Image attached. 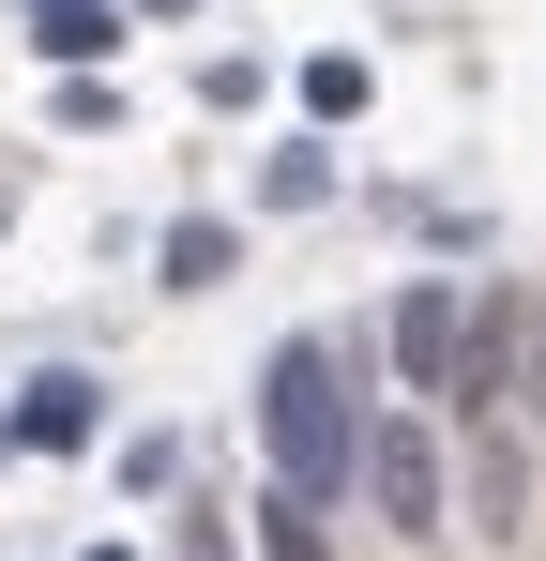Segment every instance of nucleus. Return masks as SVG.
I'll use <instances>...</instances> for the list:
<instances>
[{
  "label": "nucleus",
  "mask_w": 546,
  "mask_h": 561,
  "mask_svg": "<svg viewBox=\"0 0 546 561\" xmlns=\"http://www.w3.org/2000/svg\"><path fill=\"white\" fill-rule=\"evenodd\" d=\"M259 440H273V501H304V516H319V501L364 470V425H350V350H334V334H288V350L259 365Z\"/></svg>",
  "instance_id": "obj_1"
},
{
  "label": "nucleus",
  "mask_w": 546,
  "mask_h": 561,
  "mask_svg": "<svg viewBox=\"0 0 546 561\" xmlns=\"http://www.w3.org/2000/svg\"><path fill=\"white\" fill-rule=\"evenodd\" d=\"M364 501H379V516H395V531H441V440H425V425H410V410H395V425H364V470H350Z\"/></svg>",
  "instance_id": "obj_2"
},
{
  "label": "nucleus",
  "mask_w": 546,
  "mask_h": 561,
  "mask_svg": "<svg viewBox=\"0 0 546 561\" xmlns=\"http://www.w3.org/2000/svg\"><path fill=\"white\" fill-rule=\"evenodd\" d=\"M455 350H470V288L410 274L395 288V379H410V394H455Z\"/></svg>",
  "instance_id": "obj_3"
},
{
  "label": "nucleus",
  "mask_w": 546,
  "mask_h": 561,
  "mask_svg": "<svg viewBox=\"0 0 546 561\" xmlns=\"http://www.w3.org/2000/svg\"><path fill=\"white\" fill-rule=\"evenodd\" d=\"M441 410H516V288H470V350H455V394Z\"/></svg>",
  "instance_id": "obj_4"
},
{
  "label": "nucleus",
  "mask_w": 546,
  "mask_h": 561,
  "mask_svg": "<svg viewBox=\"0 0 546 561\" xmlns=\"http://www.w3.org/2000/svg\"><path fill=\"white\" fill-rule=\"evenodd\" d=\"M91 425H106V379H77V365H46L31 394H15V440H46V456H77Z\"/></svg>",
  "instance_id": "obj_5"
},
{
  "label": "nucleus",
  "mask_w": 546,
  "mask_h": 561,
  "mask_svg": "<svg viewBox=\"0 0 546 561\" xmlns=\"http://www.w3.org/2000/svg\"><path fill=\"white\" fill-rule=\"evenodd\" d=\"M31 31H46V61H106V46H122L106 0H31Z\"/></svg>",
  "instance_id": "obj_6"
},
{
  "label": "nucleus",
  "mask_w": 546,
  "mask_h": 561,
  "mask_svg": "<svg viewBox=\"0 0 546 561\" xmlns=\"http://www.w3.org/2000/svg\"><path fill=\"white\" fill-rule=\"evenodd\" d=\"M228 259H243V243H228L213 213H197V228H168V288H213V274H228Z\"/></svg>",
  "instance_id": "obj_7"
},
{
  "label": "nucleus",
  "mask_w": 546,
  "mask_h": 561,
  "mask_svg": "<svg viewBox=\"0 0 546 561\" xmlns=\"http://www.w3.org/2000/svg\"><path fill=\"white\" fill-rule=\"evenodd\" d=\"M470 485H486V531H516V501H532V456H516V440H486V470H470Z\"/></svg>",
  "instance_id": "obj_8"
},
{
  "label": "nucleus",
  "mask_w": 546,
  "mask_h": 561,
  "mask_svg": "<svg viewBox=\"0 0 546 561\" xmlns=\"http://www.w3.org/2000/svg\"><path fill=\"white\" fill-rule=\"evenodd\" d=\"M259 561H334V547H319V516H304V501H259Z\"/></svg>",
  "instance_id": "obj_9"
},
{
  "label": "nucleus",
  "mask_w": 546,
  "mask_h": 561,
  "mask_svg": "<svg viewBox=\"0 0 546 561\" xmlns=\"http://www.w3.org/2000/svg\"><path fill=\"white\" fill-rule=\"evenodd\" d=\"M304 106H319V122H350V106H364V61H350V46H334V61H304Z\"/></svg>",
  "instance_id": "obj_10"
},
{
  "label": "nucleus",
  "mask_w": 546,
  "mask_h": 561,
  "mask_svg": "<svg viewBox=\"0 0 546 561\" xmlns=\"http://www.w3.org/2000/svg\"><path fill=\"white\" fill-rule=\"evenodd\" d=\"M122 485H137V501H168V485H182V440H168V425H152V440H122Z\"/></svg>",
  "instance_id": "obj_11"
},
{
  "label": "nucleus",
  "mask_w": 546,
  "mask_h": 561,
  "mask_svg": "<svg viewBox=\"0 0 546 561\" xmlns=\"http://www.w3.org/2000/svg\"><path fill=\"white\" fill-rule=\"evenodd\" d=\"M152 15H197V0H152Z\"/></svg>",
  "instance_id": "obj_12"
}]
</instances>
